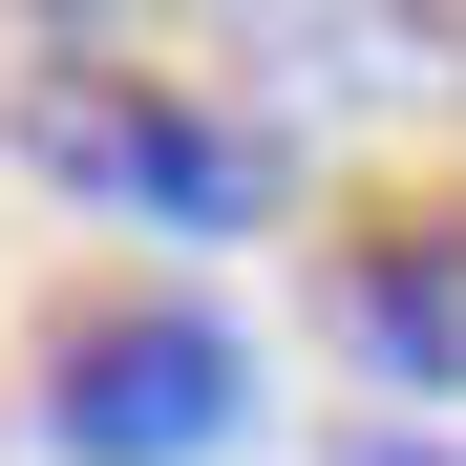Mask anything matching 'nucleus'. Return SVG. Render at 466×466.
Here are the masks:
<instances>
[{
  "mask_svg": "<svg viewBox=\"0 0 466 466\" xmlns=\"http://www.w3.org/2000/svg\"><path fill=\"white\" fill-rule=\"evenodd\" d=\"M0 22H43L64 64H127V43H170V22H191V0H0Z\"/></svg>",
  "mask_w": 466,
  "mask_h": 466,
  "instance_id": "20e7f679",
  "label": "nucleus"
},
{
  "mask_svg": "<svg viewBox=\"0 0 466 466\" xmlns=\"http://www.w3.org/2000/svg\"><path fill=\"white\" fill-rule=\"evenodd\" d=\"M22 170L86 191V212H148V233H276V148L233 106H191V86H148V64H43Z\"/></svg>",
  "mask_w": 466,
  "mask_h": 466,
  "instance_id": "f257e3e1",
  "label": "nucleus"
},
{
  "mask_svg": "<svg viewBox=\"0 0 466 466\" xmlns=\"http://www.w3.org/2000/svg\"><path fill=\"white\" fill-rule=\"evenodd\" d=\"M233 424H255V360H233V319H191V297H127V319L43 339V445L64 466H212Z\"/></svg>",
  "mask_w": 466,
  "mask_h": 466,
  "instance_id": "f03ea898",
  "label": "nucleus"
},
{
  "mask_svg": "<svg viewBox=\"0 0 466 466\" xmlns=\"http://www.w3.org/2000/svg\"><path fill=\"white\" fill-rule=\"evenodd\" d=\"M339 319L381 381H424V403H466V212H403V233H360L339 255Z\"/></svg>",
  "mask_w": 466,
  "mask_h": 466,
  "instance_id": "7ed1b4c3",
  "label": "nucleus"
},
{
  "mask_svg": "<svg viewBox=\"0 0 466 466\" xmlns=\"http://www.w3.org/2000/svg\"><path fill=\"white\" fill-rule=\"evenodd\" d=\"M445 466H466V445H445Z\"/></svg>",
  "mask_w": 466,
  "mask_h": 466,
  "instance_id": "39448f33",
  "label": "nucleus"
}]
</instances>
